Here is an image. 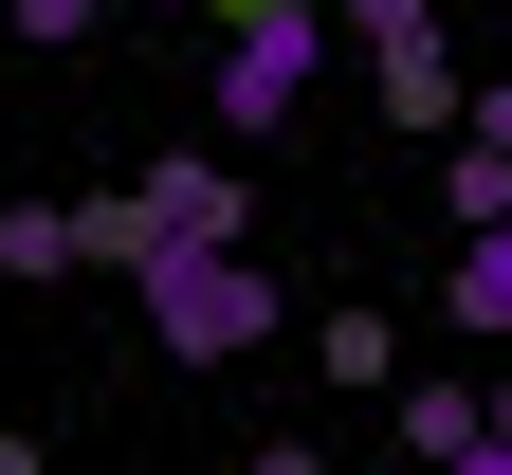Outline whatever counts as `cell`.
Returning <instances> with one entry per match:
<instances>
[{
  "instance_id": "6da1fadb",
  "label": "cell",
  "mask_w": 512,
  "mask_h": 475,
  "mask_svg": "<svg viewBox=\"0 0 512 475\" xmlns=\"http://www.w3.org/2000/svg\"><path fill=\"white\" fill-rule=\"evenodd\" d=\"M165 256H238V165L220 147H165L147 183L74 201V275H165Z\"/></svg>"
},
{
  "instance_id": "7a4b0ae2",
  "label": "cell",
  "mask_w": 512,
  "mask_h": 475,
  "mask_svg": "<svg viewBox=\"0 0 512 475\" xmlns=\"http://www.w3.org/2000/svg\"><path fill=\"white\" fill-rule=\"evenodd\" d=\"M128 293H147V348L165 366H238V348L293 329V293L256 275V256H165V275H128Z\"/></svg>"
},
{
  "instance_id": "3957f363",
  "label": "cell",
  "mask_w": 512,
  "mask_h": 475,
  "mask_svg": "<svg viewBox=\"0 0 512 475\" xmlns=\"http://www.w3.org/2000/svg\"><path fill=\"white\" fill-rule=\"evenodd\" d=\"M330 74V0H275V19H220V74H202V110H220V147H256V128H293V92Z\"/></svg>"
},
{
  "instance_id": "277c9868",
  "label": "cell",
  "mask_w": 512,
  "mask_h": 475,
  "mask_svg": "<svg viewBox=\"0 0 512 475\" xmlns=\"http://www.w3.org/2000/svg\"><path fill=\"white\" fill-rule=\"evenodd\" d=\"M330 37L366 55L384 128H458V110H476V92H458V55H439V0H330Z\"/></svg>"
},
{
  "instance_id": "5b68a950",
  "label": "cell",
  "mask_w": 512,
  "mask_h": 475,
  "mask_svg": "<svg viewBox=\"0 0 512 475\" xmlns=\"http://www.w3.org/2000/svg\"><path fill=\"white\" fill-rule=\"evenodd\" d=\"M384 402H403V457H421V475H512V421H494V384H458V366H403Z\"/></svg>"
},
{
  "instance_id": "8992f818",
  "label": "cell",
  "mask_w": 512,
  "mask_h": 475,
  "mask_svg": "<svg viewBox=\"0 0 512 475\" xmlns=\"http://www.w3.org/2000/svg\"><path fill=\"white\" fill-rule=\"evenodd\" d=\"M439 220H458V238H512V110H494V92L458 110V165H439Z\"/></svg>"
},
{
  "instance_id": "52a82bcc",
  "label": "cell",
  "mask_w": 512,
  "mask_h": 475,
  "mask_svg": "<svg viewBox=\"0 0 512 475\" xmlns=\"http://www.w3.org/2000/svg\"><path fill=\"white\" fill-rule=\"evenodd\" d=\"M439 329H458V348H494V329H512V238H458V275H439Z\"/></svg>"
},
{
  "instance_id": "ba28073f",
  "label": "cell",
  "mask_w": 512,
  "mask_h": 475,
  "mask_svg": "<svg viewBox=\"0 0 512 475\" xmlns=\"http://www.w3.org/2000/svg\"><path fill=\"white\" fill-rule=\"evenodd\" d=\"M0 275H19V293L74 275V201H0Z\"/></svg>"
},
{
  "instance_id": "9c48e42d",
  "label": "cell",
  "mask_w": 512,
  "mask_h": 475,
  "mask_svg": "<svg viewBox=\"0 0 512 475\" xmlns=\"http://www.w3.org/2000/svg\"><path fill=\"white\" fill-rule=\"evenodd\" d=\"M311 366H330V384H403V329H384V311H330V329H311Z\"/></svg>"
},
{
  "instance_id": "30bf717a",
  "label": "cell",
  "mask_w": 512,
  "mask_h": 475,
  "mask_svg": "<svg viewBox=\"0 0 512 475\" xmlns=\"http://www.w3.org/2000/svg\"><path fill=\"white\" fill-rule=\"evenodd\" d=\"M92 19H110V0H0V37H19V55H74Z\"/></svg>"
},
{
  "instance_id": "8fae6325",
  "label": "cell",
  "mask_w": 512,
  "mask_h": 475,
  "mask_svg": "<svg viewBox=\"0 0 512 475\" xmlns=\"http://www.w3.org/2000/svg\"><path fill=\"white\" fill-rule=\"evenodd\" d=\"M238 475H330V457H311V439H275V457H238Z\"/></svg>"
},
{
  "instance_id": "7c38bea8",
  "label": "cell",
  "mask_w": 512,
  "mask_h": 475,
  "mask_svg": "<svg viewBox=\"0 0 512 475\" xmlns=\"http://www.w3.org/2000/svg\"><path fill=\"white\" fill-rule=\"evenodd\" d=\"M0 475H37V439H0Z\"/></svg>"
},
{
  "instance_id": "4fadbf2b",
  "label": "cell",
  "mask_w": 512,
  "mask_h": 475,
  "mask_svg": "<svg viewBox=\"0 0 512 475\" xmlns=\"http://www.w3.org/2000/svg\"><path fill=\"white\" fill-rule=\"evenodd\" d=\"M147 19H202V0H147Z\"/></svg>"
},
{
  "instance_id": "5bb4252c",
  "label": "cell",
  "mask_w": 512,
  "mask_h": 475,
  "mask_svg": "<svg viewBox=\"0 0 512 475\" xmlns=\"http://www.w3.org/2000/svg\"><path fill=\"white\" fill-rule=\"evenodd\" d=\"M220 19H275V0H220Z\"/></svg>"
}]
</instances>
